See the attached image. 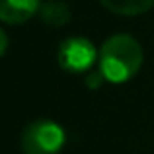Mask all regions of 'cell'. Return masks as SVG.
<instances>
[{
    "instance_id": "6da1fadb",
    "label": "cell",
    "mask_w": 154,
    "mask_h": 154,
    "mask_svg": "<svg viewBox=\"0 0 154 154\" xmlns=\"http://www.w3.org/2000/svg\"><path fill=\"white\" fill-rule=\"evenodd\" d=\"M143 47L127 33L111 35L102 45L98 57V68L107 82L121 84L131 80L143 66Z\"/></svg>"
},
{
    "instance_id": "7a4b0ae2",
    "label": "cell",
    "mask_w": 154,
    "mask_h": 154,
    "mask_svg": "<svg viewBox=\"0 0 154 154\" xmlns=\"http://www.w3.org/2000/svg\"><path fill=\"white\" fill-rule=\"evenodd\" d=\"M23 154H57L64 146V129L49 119L29 123L20 137Z\"/></svg>"
},
{
    "instance_id": "3957f363",
    "label": "cell",
    "mask_w": 154,
    "mask_h": 154,
    "mask_svg": "<svg viewBox=\"0 0 154 154\" xmlns=\"http://www.w3.org/2000/svg\"><path fill=\"white\" fill-rule=\"evenodd\" d=\"M59 64L66 72H86L94 66L100 53L86 37H68L59 47Z\"/></svg>"
},
{
    "instance_id": "277c9868",
    "label": "cell",
    "mask_w": 154,
    "mask_h": 154,
    "mask_svg": "<svg viewBox=\"0 0 154 154\" xmlns=\"http://www.w3.org/2000/svg\"><path fill=\"white\" fill-rule=\"evenodd\" d=\"M41 8V0H0V22L23 23Z\"/></svg>"
},
{
    "instance_id": "5b68a950",
    "label": "cell",
    "mask_w": 154,
    "mask_h": 154,
    "mask_svg": "<svg viewBox=\"0 0 154 154\" xmlns=\"http://www.w3.org/2000/svg\"><path fill=\"white\" fill-rule=\"evenodd\" d=\"M39 14H41V20L47 26L60 27L64 23H68V20H70V8L63 0H47V2L41 4Z\"/></svg>"
},
{
    "instance_id": "8992f818",
    "label": "cell",
    "mask_w": 154,
    "mask_h": 154,
    "mask_svg": "<svg viewBox=\"0 0 154 154\" xmlns=\"http://www.w3.org/2000/svg\"><path fill=\"white\" fill-rule=\"evenodd\" d=\"M103 8L119 16H139L154 6V0H100Z\"/></svg>"
},
{
    "instance_id": "52a82bcc",
    "label": "cell",
    "mask_w": 154,
    "mask_h": 154,
    "mask_svg": "<svg viewBox=\"0 0 154 154\" xmlns=\"http://www.w3.org/2000/svg\"><path fill=\"white\" fill-rule=\"evenodd\" d=\"M103 80H105V76L102 74V70H100V68H98L96 72H90V74L86 76V84H88V88H92V90L100 88Z\"/></svg>"
},
{
    "instance_id": "ba28073f",
    "label": "cell",
    "mask_w": 154,
    "mask_h": 154,
    "mask_svg": "<svg viewBox=\"0 0 154 154\" xmlns=\"http://www.w3.org/2000/svg\"><path fill=\"white\" fill-rule=\"evenodd\" d=\"M6 49H8V35H6V31L0 27V57L6 53Z\"/></svg>"
}]
</instances>
